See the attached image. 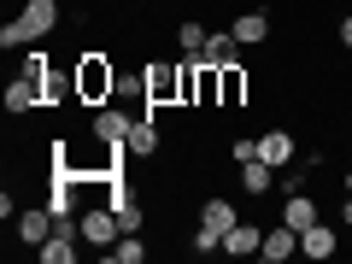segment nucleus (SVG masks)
<instances>
[{
	"instance_id": "f257e3e1",
	"label": "nucleus",
	"mask_w": 352,
	"mask_h": 264,
	"mask_svg": "<svg viewBox=\"0 0 352 264\" xmlns=\"http://www.w3.org/2000/svg\"><path fill=\"white\" fill-rule=\"evenodd\" d=\"M53 24H59V0H24V12L0 30V47H36L41 36H53Z\"/></svg>"
},
{
	"instance_id": "f03ea898",
	"label": "nucleus",
	"mask_w": 352,
	"mask_h": 264,
	"mask_svg": "<svg viewBox=\"0 0 352 264\" xmlns=\"http://www.w3.org/2000/svg\"><path fill=\"white\" fill-rule=\"evenodd\" d=\"M182 71H188V59H147L141 65V100H147V112L182 106Z\"/></svg>"
},
{
	"instance_id": "7ed1b4c3",
	"label": "nucleus",
	"mask_w": 352,
	"mask_h": 264,
	"mask_svg": "<svg viewBox=\"0 0 352 264\" xmlns=\"http://www.w3.org/2000/svg\"><path fill=\"white\" fill-rule=\"evenodd\" d=\"M71 76H76V100H82V106H106V100H112V88H118V65L106 59V53H82Z\"/></svg>"
},
{
	"instance_id": "20e7f679",
	"label": "nucleus",
	"mask_w": 352,
	"mask_h": 264,
	"mask_svg": "<svg viewBox=\"0 0 352 264\" xmlns=\"http://www.w3.org/2000/svg\"><path fill=\"white\" fill-rule=\"evenodd\" d=\"M76 229H82V247H100V252L112 247L118 235H124V223H118V212H112L106 200H100V206H88V212L76 217Z\"/></svg>"
},
{
	"instance_id": "39448f33",
	"label": "nucleus",
	"mask_w": 352,
	"mask_h": 264,
	"mask_svg": "<svg viewBox=\"0 0 352 264\" xmlns=\"http://www.w3.org/2000/svg\"><path fill=\"white\" fill-rule=\"evenodd\" d=\"M12 229H18V241H24V247H41V241L59 229V217H53V212H47V200H41V206H24V212L12 217Z\"/></svg>"
},
{
	"instance_id": "423d86ee",
	"label": "nucleus",
	"mask_w": 352,
	"mask_h": 264,
	"mask_svg": "<svg viewBox=\"0 0 352 264\" xmlns=\"http://www.w3.org/2000/svg\"><path fill=\"white\" fill-rule=\"evenodd\" d=\"M282 223H288V229H300V235H305L311 223H323V212H317V200H311L305 188H288V194H282Z\"/></svg>"
},
{
	"instance_id": "0eeeda50",
	"label": "nucleus",
	"mask_w": 352,
	"mask_h": 264,
	"mask_svg": "<svg viewBox=\"0 0 352 264\" xmlns=\"http://www.w3.org/2000/svg\"><path fill=\"white\" fill-rule=\"evenodd\" d=\"M200 59L223 71V65H241V59H247V47L235 41V30H212V36H206V47H200Z\"/></svg>"
},
{
	"instance_id": "6e6552de",
	"label": "nucleus",
	"mask_w": 352,
	"mask_h": 264,
	"mask_svg": "<svg viewBox=\"0 0 352 264\" xmlns=\"http://www.w3.org/2000/svg\"><path fill=\"white\" fill-rule=\"evenodd\" d=\"M36 106H47V88H41L36 76L18 71L12 82H6V112H36Z\"/></svg>"
},
{
	"instance_id": "1a4fd4ad",
	"label": "nucleus",
	"mask_w": 352,
	"mask_h": 264,
	"mask_svg": "<svg viewBox=\"0 0 352 264\" xmlns=\"http://www.w3.org/2000/svg\"><path fill=\"white\" fill-rule=\"evenodd\" d=\"M294 252H300V229H288V223L264 229V247H258V258H264V264H288Z\"/></svg>"
},
{
	"instance_id": "9d476101",
	"label": "nucleus",
	"mask_w": 352,
	"mask_h": 264,
	"mask_svg": "<svg viewBox=\"0 0 352 264\" xmlns=\"http://www.w3.org/2000/svg\"><path fill=\"white\" fill-rule=\"evenodd\" d=\"M124 147H129V159H141V164L159 159V124H153V112L129 124V141H124Z\"/></svg>"
},
{
	"instance_id": "9b49d317",
	"label": "nucleus",
	"mask_w": 352,
	"mask_h": 264,
	"mask_svg": "<svg viewBox=\"0 0 352 264\" xmlns=\"http://www.w3.org/2000/svg\"><path fill=\"white\" fill-rule=\"evenodd\" d=\"M129 124H135V118H124L118 106H100L88 129H94V141H100V147H118V141H129Z\"/></svg>"
},
{
	"instance_id": "f8f14e48",
	"label": "nucleus",
	"mask_w": 352,
	"mask_h": 264,
	"mask_svg": "<svg viewBox=\"0 0 352 264\" xmlns=\"http://www.w3.org/2000/svg\"><path fill=\"white\" fill-rule=\"evenodd\" d=\"M294 153H300V147H294V129H270V135H258V159L276 164V170H288Z\"/></svg>"
},
{
	"instance_id": "ddd939ff",
	"label": "nucleus",
	"mask_w": 352,
	"mask_h": 264,
	"mask_svg": "<svg viewBox=\"0 0 352 264\" xmlns=\"http://www.w3.org/2000/svg\"><path fill=\"white\" fill-rule=\"evenodd\" d=\"M258 247H264V229H252V223H229L223 229V252L229 258H258Z\"/></svg>"
},
{
	"instance_id": "4468645a",
	"label": "nucleus",
	"mask_w": 352,
	"mask_h": 264,
	"mask_svg": "<svg viewBox=\"0 0 352 264\" xmlns=\"http://www.w3.org/2000/svg\"><path fill=\"white\" fill-rule=\"evenodd\" d=\"M235 170H241V194H258V200L276 188V176H282L276 164H264V159H247V164H235Z\"/></svg>"
},
{
	"instance_id": "2eb2a0df",
	"label": "nucleus",
	"mask_w": 352,
	"mask_h": 264,
	"mask_svg": "<svg viewBox=\"0 0 352 264\" xmlns=\"http://www.w3.org/2000/svg\"><path fill=\"white\" fill-rule=\"evenodd\" d=\"M235 41L241 47H264V41H270V12H235Z\"/></svg>"
},
{
	"instance_id": "dca6fc26",
	"label": "nucleus",
	"mask_w": 352,
	"mask_h": 264,
	"mask_svg": "<svg viewBox=\"0 0 352 264\" xmlns=\"http://www.w3.org/2000/svg\"><path fill=\"white\" fill-rule=\"evenodd\" d=\"M247 59L241 65H223V112H241V106H247Z\"/></svg>"
},
{
	"instance_id": "f3484780",
	"label": "nucleus",
	"mask_w": 352,
	"mask_h": 264,
	"mask_svg": "<svg viewBox=\"0 0 352 264\" xmlns=\"http://www.w3.org/2000/svg\"><path fill=\"white\" fill-rule=\"evenodd\" d=\"M335 247H340V235H335L329 223H311V229L300 235V252H305V258H335Z\"/></svg>"
},
{
	"instance_id": "a211bd4d",
	"label": "nucleus",
	"mask_w": 352,
	"mask_h": 264,
	"mask_svg": "<svg viewBox=\"0 0 352 264\" xmlns=\"http://www.w3.org/2000/svg\"><path fill=\"white\" fill-rule=\"evenodd\" d=\"M200 223L223 235L229 223H241V212H235V200H200Z\"/></svg>"
},
{
	"instance_id": "6ab92c4d",
	"label": "nucleus",
	"mask_w": 352,
	"mask_h": 264,
	"mask_svg": "<svg viewBox=\"0 0 352 264\" xmlns=\"http://www.w3.org/2000/svg\"><path fill=\"white\" fill-rule=\"evenodd\" d=\"M106 258L112 264H147V241L141 235H118L112 247H106Z\"/></svg>"
},
{
	"instance_id": "aec40b11",
	"label": "nucleus",
	"mask_w": 352,
	"mask_h": 264,
	"mask_svg": "<svg viewBox=\"0 0 352 264\" xmlns=\"http://www.w3.org/2000/svg\"><path fill=\"white\" fill-rule=\"evenodd\" d=\"M206 36H212V30H206V24H200V18H182V24H176V47L188 53V59H194V53H200V47H206Z\"/></svg>"
},
{
	"instance_id": "412c9836",
	"label": "nucleus",
	"mask_w": 352,
	"mask_h": 264,
	"mask_svg": "<svg viewBox=\"0 0 352 264\" xmlns=\"http://www.w3.org/2000/svg\"><path fill=\"white\" fill-rule=\"evenodd\" d=\"M335 36H340V47H346V53H352V12H346V18H340V30H335Z\"/></svg>"
},
{
	"instance_id": "4be33fe9",
	"label": "nucleus",
	"mask_w": 352,
	"mask_h": 264,
	"mask_svg": "<svg viewBox=\"0 0 352 264\" xmlns=\"http://www.w3.org/2000/svg\"><path fill=\"white\" fill-rule=\"evenodd\" d=\"M340 229H352V194L340 200Z\"/></svg>"
},
{
	"instance_id": "5701e85b",
	"label": "nucleus",
	"mask_w": 352,
	"mask_h": 264,
	"mask_svg": "<svg viewBox=\"0 0 352 264\" xmlns=\"http://www.w3.org/2000/svg\"><path fill=\"white\" fill-rule=\"evenodd\" d=\"M340 188H346V194H352V164H346V170H340Z\"/></svg>"
}]
</instances>
